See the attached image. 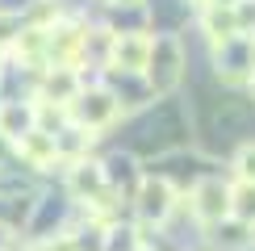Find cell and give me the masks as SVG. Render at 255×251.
I'll return each mask as SVG.
<instances>
[{"instance_id": "7", "label": "cell", "mask_w": 255, "mask_h": 251, "mask_svg": "<svg viewBox=\"0 0 255 251\" xmlns=\"http://www.w3.org/2000/svg\"><path fill=\"white\" fill-rule=\"evenodd\" d=\"M34 105H21V101H0V138L17 142L21 134L34 130Z\"/></svg>"}, {"instance_id": "4", "label": "cell", "mask_w": 255, "mask_h": 251, "mask_svg": "<svg viewBox=\"0 0 255 251\" xmlns=\"http://www.w3.org/2000/svg\"><path fill=\"white\" fill-rule=\"evenodd\" d=\"M193 214L201 222H222V218H230V188L222 180H197L193 188Z\"/></svg>"}, {"instance_id": "3", "label": "cell", "mask_w": 255, "mask_h": 251, "mask_svg": "<svg viewBox=\"0 0 255 251\" xmlns=\"http://www.w3.org/2000/svg\"><path fill=\"white\" fill-rule=\"evenodd\" d=\"M151 46L155 42L146 34H118L113 46H109V67L126 71V76H138V71H146V63H151Z\"/></svg>"}, {"instance_id": "6", "label": "cell", "mask_w": 255, "mask_h": 251, "mask_svg": "<svg viewBox=\"0 0 255 251\" xmlns=\"http://www.w3.org/2000/svg\"><path fill=\"white\" fill-rule=\"evenodd\" d=\"M146 67H151V84H155L159 92L172 88L176 76H180V46H176V42H155V46H151V63H146Z\"/></svg>"}, {"instance_id": "11", "label": "cell", "mask_w": 255, "mask_h": 251, "mask_svg": "<svg viewBox=\"0 0 255 251\" xmlns=\"http://www.w3.org/2000/svg\"><path fill=\"white\" fill-rule=\"evenodd\" d=\"M230 218H239V222L255 226V184L243 180L239 188H230Z\"/></svg>"}, {"instance_id": "1", "label": "cell", "mask_w": 255, "mask_h": 251, "mask_svg": "<svg viewBox=\"0 0 255 251\" xmlns=\"http://www.w3.org/2000/svg\"><path fill=\"white\" fill-rule=\"evenodd\" d=\"M67 118L80 126V130H105V126H113V118H118V97L105 88H88V92H76V101L67 105Z\"/></svg>"}, {"instance_id": "10", "label": "cell", "mask_w": 255, "mask_h": 251, "mask_svg": "<svg viewBox=\"0 0 255 251\" xmlns=\"http://www.w3.org/2000/svg\"><path fill=\"white\" fill-rule=\"evenodd\" d=\"M205 34L214 42L239 38V13H235V4H205Z\"/></svg>"}, {"instance_id": "2", "label": "cell", "mask_w": 255, "mask_h": 251, "mask_svg": "<svg viewBox=\"0 0 255 251\" xmlns=\"http://www.w3.org/2000/svg\"><path fill=\"white\" fill-rule=\"evenodd\" d=\"M134 209L142 222H167V214L176 209V193L163 176H146L138 184V197H134Z\"/></svg>"}, {"instance_id": "12", "label": "cell", "mask_w": 255, "mask_h": 251, "mask_svg": "<svg viewBox=\"0 0 255 251\" xmlns=\"http://www.w3.org/2000/svg\"><path fill=\"white\" fill-rule=\"evenodd\" d=\"M235 172H239V180L255 184V142H251V146H243V151H239V159H235Z\"/></svg>"}, {"instance_id": "15", "label": "cell", "mask_w": 255, "mask_h": 251, "mask_svg": "<svg viewBox=\"0 0 255 251\" xmlns=\"http://www.w3.org/2000/svg\"><path fill=\"white\" fill-rule=\"evenodd\" d=\"M251 88H255V76H251Z\"/></svg>"}, {"instance_id": "5", "label": "cell", "mask_w": 255, "mask_h": 251, "mask_svg": "<svg viewBox=\"0 0 255 251\" xmlns=\"http://www.w3.org/2000/svg\"><path fill=\"white\" fill-rule=\"evenodd\" d=\"M13 146H17V155L29 167H55L59 163V146H55V134H50V130H38V126H34V130L21 134Z\"/></svg>"}, {"instance_id": "9", "label": "cell", "mask_w": 255, "mask_h": 251, "mask_svg": "<svg viewBox=\"0 0 255 251\" xmlns=\"http://www.w3.org/2000/svg\"><path fill=\"white\" fill-rule=\"evenodd\" d=\"M105 184H109V176H105L101 163H88V159H76L71 167V188H76L80 197H88V201H97L105 193Z\"/></svg>"}, {"instance_id": "8", "label": "cell", "mask_w": 255, "mask_h": 251, "mask_svg": "<svg viewBox=\"0 0 255 251\" xmlns=\"http://www.w3.org/2000/svg\"><path fill=\"white\" fill-rule=\"evenodd\" d=\"M80 92V76L76 67H55L46 71V80H42V101H59V105H71Z\"/></svg>"}, {"instance_id": "13", "label": "cell", "mask_w": 255, "mask_h": 251, "mask_svg": "<svg viewBox=\"0 0 255 251\" xmlns=\"http://www.w3.org/2000/svg\"><path fill=\"white\" fill-rule=\"evenodd\" d=\"M13 243H17L13 226H4V222H0V251H13Z\"/></svg>"}, {"instance_id": "14", "label": "cell", "mask_w": 255, "mask_h": 251, "mask_svg": "<svg viewBox=\"0 0 255 251\" xmlns=\"http://www.w3.org/2000/svg\"><path fill=\"white\" fill-rule=\"evenodd\" d=\"M138 251H151V247H138Z\"/></svg>"}]
</instances>
